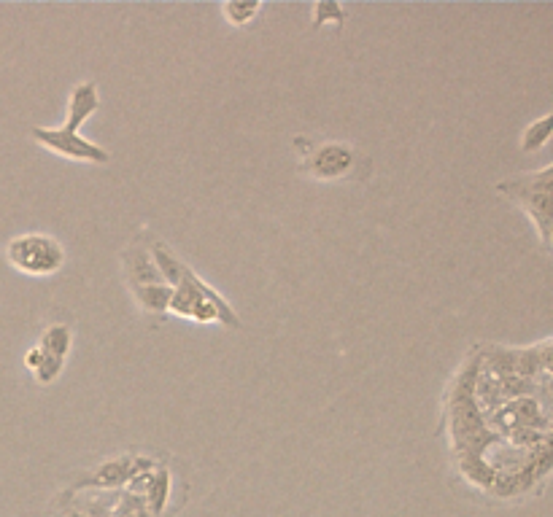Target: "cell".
<instances>
[{
    "label": "cell",
    "mask_w": 553,
    "mask_h": 517,
    "mask_svg": "<svg viewBox=\"0 0 553 517\" xmlns=\"http://www.w3.org/2000/svg\"><path fill=\"white\" fill-rule=\"evenodd\" d=\"M157 270L162 272V278L173 286L170 294L168 313L195 324H208L216 321L222 326H232V329H241V316L230 307V302H224L211 286H208L195 270H189L187 264L181 262L179 256L173 254L165 243L154 240L149 248Z\"/></svg>",
    "instance_id": "obj_1"
},
{
    "label": "cell",
    "mask_w": 553,
    "mask_h": 517,
    "mask_svg": "<svg viewBox=\"0 0 553 517\" xmlns=\"http://www.w3.org/2000/svg\"><path fill=\"white\" fill-rule=\"evenodd\" d=\"M100 108V89L95 81H79L68 95L63 127H33V138L57 157L87 162V165H106L111 154L103 146L87 141L81 127Z\"/></svg>",
    "instance_id": "obj_2"
},
{
    "label": "cell",
    "mask_w": 553,
    "mask_h": 517,
    "mask_svg": "<svg viewBox=\"0 0 553 517\" xmlns=\"http://www.w3.org/2000/svg\"><path fill=\"white\" fill-rule=\"evenodd\" d=\"M122 259H125L127 286L133 291L138 307H141L146 316H165V313H168L173 286L162 278V272L157 270V264H154L152 254L146 251V246L133 243V246L127 248Z\"/></svg>",
    "instance_id": "obj_3"
},
{
    "label": "cell",
    "mask_w": 553,
    "mask_h": 517,
    "mask_svg": "<svg viewBox=\"0 0 553 517\" xmlns=\"http://www.w3.org/2000/svg\"><path fill=\"white\" fill-rule=\"evenodd\" d=\"M551 176L553 165H545L537 173H524V176L497 184V192L502 197L516 202L518 208L535 221L545 248H551Z\"/></svg>",
    "instance_id": "obj_4"
},
{
    "label": "cell",
    "mask_w": 553,
    "mask_h": 517,
    "mask_svg": "<svg viewBox=\"0 0 553 517\" xmlns=\"http://www.w3.org/2000/svg\"><path fill=\"white\" fill-rule=\"evenodd\" d=\"M6 259L17 272L27 278H52L63 270L65 248L63 243L44 232H27L11 237L6 246Z\"/></svg>",
    "instance_id": "obj_5"
},
{
    "label": "cell",
    "mask_w": 553,
    "mask_h": 517,
    "mask_svg": "<svg viewBox=\"0 0 553 517\" xmlns=\"http://www.w3.org/2000/svg\"><path fill=\"white\" fill-rule=\"evenodd\" d=\"M305 154H308V159L303 162V167L311 176L322 178V181L346 178L357 167V151L351 149L348 143H322V146H316L313 151H305Z\"/></svg>",
    "instance_id": "obj_6"
},
{
    "label": "cell",
    "mask_w": 553,
    "mask_h": 517,
    "mask_svg": "<svg viewBox=\"0 0 553 517\" xmlns=\"http://www.w3.org/2000/svg\"><path fill=\"white\" fill-rule=\"evenodd\" d=\"M63 364L65 361L46 356L38 345L25 353V367L30 369V375L36 377V383H41V386H52L54 380L63 375Z\"/></svg>",
    "instance_id": "obj_7"
},
{
    "label": "cell",
    "mask_w": 553,
    "mask_h": 517,
    "mask_svg": "<svg viewBox=\"0 0 553 517\" xmlns=\"http://www.w3.org/2000/svg\"><path fill=\"white\" fill-rule=\"evenodd\" d=\"M38 348H41L46 356H54V359L65 361L68 356H71V348H73L71 326H65V324L46 326L44 334H41V342H38Z\"/></svg>",
    "instance_id": "obj_8"
},
{
    "label": "cell",
    "mask_w": 553,
    "mask_h": 517,
    "mask_svg": "<svg viewBox=\"0 0 553 517\" xmlns=\"http://www.w3.org/2000/svg\"><path fill=\"white\" fill-rule=\"evenodd\" d=\"M259 11H262V3H224L222 14L224 19L230 22L232 27H246L251 25L254 19L259 17Z\"/></svg>",
    "instance_id": "obj_9"
},
{
    "label": "cell",
    "mask_w": 553,
    "mask_h": 517,
    "mask_svg": "<svg viewBox=\"0 0 553 517\" xmlns=\"http://www.w3.org/2000/svg\"><path fill=\"white\" fill-rule=\"evenodd\" d=\"M551 138V114L540 116L537 122H532L521 135V149L535 151L540 146H545V141Z\"/></svg>",
    "instance_id": "obj_10"
},
{
    "label": "cell",
    "mask_w": 553,
    "mask_h": 517,
    "mask_svg": "<svg viewBox=\"0 0 553 517\" xmlns=\"http://www.w3.org/2000/svg\"><path fill=\"white\" fill-rule=\"evenodd\" d=\"M343 19H346V11L338 3H319L316 9H313V25L322 27V25H343Z\"/></svg>",
    "instance_id": "obj_11"
}]
</instances>
